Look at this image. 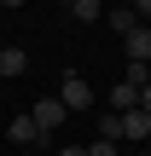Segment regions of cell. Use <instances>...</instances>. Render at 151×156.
Listing matches in <instances>:
<instances>
[{
	"mask_svg": "<svg viewBox=\"0 0 151 156\" xmlns=\"http://www.w3.org/2000/svg\"><path fill=\"white\" fill-rule=\"evenodd\" d=\"M134 12H140V23H145V17H151V0H134Z\"/></svg>",
	"mask_w": 151,
	"mask_h": 156,
	"instance_id": "13",
	"label": "cell"
},
{
	"mask_svg": "<svg viewBox=\"0 0 151 156\" xmlns=\"http://www.w3.org/2000/svg\"><path fill=\"white\" fill-rule=\"evenodd\" d=\"M111 29H116V35H134V29H140V12H134V6H116V12H111Z\"/></svg>",
	"mask_w": 151,
	"mask_h": 156,
	"instance_id": "8",
	"label": "cell"
},
{
	"mask_svg": "<svg viewBox=\"0 0 151 156\" xmlns=\"http://www.w3.org/2000/svg\"><path fill=\"white\" fill-rule=\"evenodd\" d=\"M0 6H23V0H0Z\"/></svg>",
	"mask_w": 151,
	"mask_h": 156,
	"instance_id": "16",
	"label": "cell"
},
{
	"mask_svg": "<svg viewBox=\"0 0 151 156\" xmlns=\"http://www.w3.org/2000/svg\"><path fill=\"white\" fill-rule=\"evenodd\" d=\"M58 98H64V110H87V104H93V87H87L81 75H64V87H58Z\"/></svg>",
	"mask_w": 151,
	"mask_h": 156,
	"instance_id": "2",
	"label": "cell"
},
{
	"mask_svg": "<svg viewBox=\"0 0 151 156\" xmlns=\"http://www.w3.org/2000/svg\"><path fill=\"white\" fill-rule=\"evenodd\" d=\"M99 139H122V116H116V110L99 116Z\"/></svg>",
	"mask_w": 151,
	"mask_h": 156,
	"instance_id": "11",
	"label": "cell"
},
{
	"mask_svg": "<svg viewBox=\"0 0 151 156\" xmlns=\"http://www.w3.org/2000/svg\"><path fill=\"white\" fill-rule=\"evenodd\" d=\"M122 52H128L134 64H151V23H140L134 35H122Z\"/></svg>",
	"mask_w": 151,
	"mask_h": 156,
	"instance_id": "3",
	"label": "cell"
},
{
	"mask_svg": "<svg viewBox=\"0 0 151 156\" xmlns=\"http://www.w3.org/2000/svg\"><path fill=\"white\" fill-rule=\"evenodd\" d=\"M140 110H145V116H151V87H140Z\"/></svg>",
	"mask_w": 151,
	"mask_h": 156,
	"instance_id": "15",
	"label": "cell"
},
{
	"mask_svg": "<svg viewBox=\"0 0 151 156\" xmlns=\"http://www.w3.org/2000/svg\"><path fill=\"white\" fill-rule=\"evenodd\" d=\"M29 116H35V127H41V133H58L70 110H64V98H58V93H47V98H35V110H29Z\"/></svg>",
	"mask_w": 151,
	"mask_h": 156,
	"instance_id": "1",
	"label": "cell"
},
{
	"mask_svg": "<svg viewBox=\"0 0 151 156\" xmlns=\"http://www.w3.org/2000/svg\"><path fill=\"white\" fill-rule=\"evenodd\" d=\"M23 69H29V52H23V46H0V75L12 81V75H23Z\"/></svg>",
	"mask_w": 151,
	"mask_h": 156,
	"instance_id": "5",
	"label": "cell"
},
{
	"mask_svg": "<svg viewBox=\"0 0 151 156\" xmlns=\"http://www.w3.org/2000/svg\"><path fill=\"white\" fill-rule=\"evenodd\" d=\"M58 156H87V145H64V151H58Z\"/></svg>",
	"mask_w": 151,
	"mask_h": 156,
	"instance_id": "14",
	"label": "cell"
},
{
	"mask_svg": "<svg viewBox=\"0 0 151 156\" xmlns=\"http://www.w3.org/2000/svg\"><path fill=\"white\" fill-rule=\"evenodd\" d=\"M87 156H116V139H93V145H87Z\"/></svg>",
	"mask_w": 151,
	"mask_h": 156,
	"instance_id": "12",
	"label": "cell"
},
{
	"mask_svg": "<svg viewBox=\"0 0 151 156\" xmlns=\"http://www.w3.org/2000/svg\"><path fill=\"white\" fill-rule=\"evenodd\" d=\"M12 139H17V145H23V151H35V145H41V139H47V133H41V127H35V116H12Z\"/></svg>",
	"mask_w": 151,
	"mask_h": 156,
	"instance_id": "4",
	"label": "cell"
},
{
	"mask_svg": "<svg viewBox=\"0 0 151 156\" xmlns=\"http://www.w3.org/2000/svg\"><path fill=\"white\" fill-rule=\"evenodd\" d=\"M122 139H151V116L145 110H122Z\"/></svg>",
	"mask_w": 151,
	"mask_h": 156,
	"instance_id": "6",
	"label": "cell"
},
{
	"mask_svg": "<svg viewBox=\"0 0 151 156\" xmlns=\"http://www.w3.org/2000/svg\"><path fill=\"white\" fill-rule=\"evenodd\" d=\"M70 12H76V23H99V17H105V6H99V0H76Z\"/></svg>",
	"mask_w": 151,
	"mask_h": 156,
	"instance_id": "9",
	"label": "cell"
},
{
	"mask_svg": "<svg viewBox=\"0 0 151 156\" xmlns=\"http://www.w3.org/2000/svg\"><path fill=\"white\" fill-rule=\"evenodd\" d=\"M23 156H35V151H23Z\"/></svg>",
	"mask_w": 151,
	"mask_h": 156,
	"instance_id": "18",
	"label": "cell"
},
{
	"mask_svg": "<svg viewBox=\"0 0 151 156\" xmlns=\"http://www.w3.org/2000/svg\"><path fill=\"white\" fill-rule=\"evenodd\" d=\"M111 110H116V116H122V110H140V87L116 81V87H111Z\"/></svg>",
	"mask_w": 151,
	"mask_h": 156,
	"instance_id": "7",
	"label": "cell"
},
{
	"mask_svg": "<svg viewBox=\"0 0 151 156\" xmlns=\"http://www.w3.org/2000/svg\"><path fill=\"white\" fill-rule=\"evenodd\" d=\"M122 81H128V87H151V64H134V58H128V69H122Z\"/></svg>",
	"mask_w": 151,
	"mask_h": 156,
	"instance_id": "10",
	"label": "cell"
},
{
	"mask_svg": "<svg viewBox=\"0 0 151 156\" xmlns=\"http://www.w3.org/2000/svg\"><path fill=\"white\" fill-rule=\"evenodd\" d=\"M64 6H76V0H64Z\"/></svg>",
	"mask_w": 151,
	"mask_h": 156,
	"instance_id": "17",
	"label": "cell"
}]
</instances>
